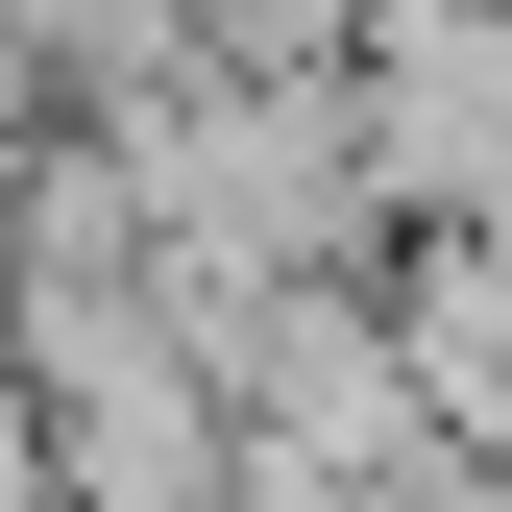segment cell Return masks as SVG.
Here are the masks:
<instances>
[{
	"instance_id": "obj_1",
	"label": "cell",
	"mask_w": 512,
	"mask_h": 512,
	"mask_svg": "<svg viewBox=\"0 0 512 512\" xmlns=\"http://www.w3.org/2000/svg\"><path fill=\"white\" fill-rule=\"evenodd\" d=\"M74 122H98V171H122L171 293H342V269H391L342 74H147V98H74Z\"/></svg>"
},
{
	"instance_id": "obj_2",
	"label": "cell",
	"mask_w": 512,
	"mask_h": 512,
	"mask_svg": "<svg viewBox=\"0 0 512 512\" xmlns=\"http://www.w3.org/2000/svg\"><path fill=\"white\" fill-rule=\"evenodd\" d=\"M0 512H49V439H25V391H0Z\"/></svg>"
}]
</instances>
